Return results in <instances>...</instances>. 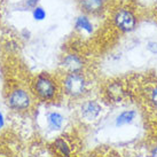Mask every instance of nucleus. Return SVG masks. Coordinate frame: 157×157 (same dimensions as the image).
Here are the masks:
<instances>
[{
    "instance_id": "1",
    "label": "nucleus",
    "mask_w": 157,
    "mask_h": 157,
    "mask_svg": "<svg viewBox=\"0 0 157 157\" xmlns=\"http://www.w3.org/2000/svg\"><path fill=\"white\" fill-rule=\"evenodd\" d=\"M33 90L38 98L44 101L52 100L56 94V85L47 75H40L36 78L33 83Z\"/></svg>"
},
{
    "instance_id": "2",
    "label": "nucleus",
    "mask_w": 157,
    "mask_h": 157,
    "mask_svg": "<svg viewBox=\"0 0 157 157\" xmlns=\"http://www.w3.org/2000/svg\"><path fill=\"white\" fill-rule=\"evenodd\" d=\"M64 90L67 94L72 98H78L83 95L86 91V80L80 72L69 74L64 79Z\"/></svg>"
},
{
    "instance_id": "3",
    "label": "nucleus",
    "mask_w": 157,
    "mask_h": 157,
    "mask_svg": "<svg viewBox=\"0 0 157 157\" xmlns=\"http://www.w3.org/2000/svg\"><path fill=\"white\" fill-rule=\"evenodd\" d=\"M8 105L16 111L28 109L31 105V96L22 88H16L10 92L8 96Z\"/></svg>"
},
{
    "instance_id": "4",
    "label": "nucleus",
    "mask_w": 157,
    "mask_h": 157,
    "mask_svg": "<svg viewBox=\"0 0 157 157\" xmlns=\"http://www.w3.org/2000/svg\"><path fill=\"white\" fill-rule=\"evenodd\" d=\"M115 24L123 32H131L136 25V18L131 10L121 9L115 15Z\"/></svg>"
},
{
    "instance_id": "5",
    "label": "nucleus",
    "mask_w": 157,
    "mask_h": 157,
    "mask_svg": "<svg viewBox=\"0 0 157 157\" xmlns=\"http://www.w3.org/2000/svg\"><path fill=\"white\" fill-rule=\"evenodd\" d=\"M62 67L69 72V74H75V72H80L84 68L83 60L76 55V54H68L63 61H62Z\"/></svg>"
},
{
    "instance_id": "6",
    "label": "nucleus",
    "mask_w": 157,
    "mask_h": 157,
    "mask_svg": "<svg viewBox=\"0 0 157 157\" xmlns=\"http://www.w3.org/2000/svg\"><path fill=\"white\" fill-rule=\"evenodd\" d=\"M101 105L96 103L95 101H87L82 105V116L88 122H92L99 117L101 113Z\"/></svg>"
},
{
    "instance_id": "7",
    "label": "nucleus",
    "mask_w": 157,
    "mask_h": 157,
    "mask_svg": "<svg viewBox=\"0 0 157 157\" xmlns=\"http://www.w3.org/2000/svg\"><path fill=\"white\" fill-rule=\"evenodd\" d=\"M107 93L108 95L113 102H118L123 99V95H124V90H123V86L121 83L118 82H115V83L110 84L108 86V90H107Z\"/></svg>"
},
{
    "instance_id": "8",
    "label": "nucleus",
    "mask_w": 157,
    "mask_h": 157,
    "mask_svg": "<svg viewBox=\"0 0 157 157\" xmlns=\"http://www.w3.org/2000/svg\"><path fill=\"white\" fill-rule=\"evenodd\" d=\"M82 7L87 13H99L103 7V0H80Z\"/></svg>"
},
{
    "instance_id": "9",
    "label": "nucleus",
    "mask_w": 157,
    "mask_h": 157,
    "mask_svg": "<svg viewBox=\"0 0 157 157\" xmlns=\"http://www.w3.org/2000/svg\"><path fill=\"white\" fill-rule=\"evenodd\" d=\"M63 116L59 113H51L47 115V124L51 130H60L63 125Z\"/></svg>"
},
{
    "instance_id": "10",
    "label": "nucleus",
    "mask_w": 157,
    "mask_h": 157,
    "mask_svg": "<svg viewBox=\"0 0 157 157\" xmlns=\"http://www.w3.org/2000/svg\"><path fill=\"white\" fill-rule=\"evenodd\" d=\"M54 146H55V148H56L57 153L60 154L62 157H70L71 156V150H70L69 144H67L63 139L55 140Z\"/></svg>"
},
{
    "instance_id": "11",
    "label": "nucleus",
    "mask_w": 157,
    "mask_h": 157,
    "mask_svg": "<svg viewBox=\"0 0 157 157\" xmlns=\"http://www.w3.org/2000/svg\"><path fill=\"white\" fill-rule=\"evenodd\" d=\"M135 111L133 110H127V111H124L116 119V125L117 126H122V125H125V124H128L131 123L133 119L135 118Z\"/></svg>"
},
{
    "instance_id": "12",
    "label": "nucleus",
    "mask_w": 157,
    "mask_h": 157,
    "mask_svg": "<svg viewBox=\"0 0 157 157\" xmlns=\"http://www.w3.org/2000/svg\"><path fill=\"white\" fill-rule=\"evenodd\" d=\"M76 28L78 29V30H83V31H86L87 33H92V31H93V25H92L91 21L88 20L86 16H79L77 20H76Z\"/></svg>"
},
{
    "instance_id": "13",
    "label": "nucleus",
    "mask_w": 157,
    "mask_h": 157,
    "mask_svg": "<svg viewBox=\"0 0 157 157\" xmlns=\"http://www.w3.org/2000/svg\"><path fill=\"white\" fill-rule=\"evenodd\" d=\"M32 16H33V18H35L36 21H43L46 17V12H45V9L43 7L37 6L32 10Z\"/></svg>"
},
{
    "instance_id": "14",
    "label": "nucleus",
    "mask_w": 157,
    "mask_h": 157,
    "mask_svg": "<svg viewBox=\"0 0 157 157\" xmlns=\"http://www.w3.org/2000/svg\"><path fill=\"white\" fill-rule=\"evenodd\" d=\"M147 49L153 54H157V43L156 41H149L147 44Z\"/></svg>"
},
{
    "instance_id": "15",
    "label": "nucleus",
    "mask_w": 157,
    "mask_h": 157,
    "mask_svg": "<svg viewBox=\"0 0 157 157\" xmlns=\"http://www.w3.org/2000/svg\"><path fill=\"white\" fill-rule=\"evenodd\" d=\"M150 101H151V103L157 108V86L151 91V94H150Z\"/></svg>"
},
{
    "instance_id": "16",
    "label": "nucleus",
    "mask_w": 157,
    "mask_h": 157,
    "mask_svg": "<svg viewBox=\"0 0 157 157\" xmlns=\"http://www.w3.org/2000/svg\"><path fill=\"white\" fill-rule=\"evenodd\" d=\"M38 1H39V0H26L25 6L26 7H29V8H35V7H37Z\"/></svg>"
},
{
    "instance_id": "17",
    "label": "nucleus",
    "mask_w": 157,
    "mask_h": 157,
    "mask_svg": "<svg viewBox=\"0 0 157 157\" xmlns=\"http://www.w3.org/2000/svg\"><path fill=\"white\" fill-rule=\"evenodd\" d=\"M5 125V119H4V115L0 113V128H2Z\"/></svg>"
},
{
    "instance_id": "18",
    "label": "nucleus",
    "mask_w": 157,
    "mask_h": 157,
    "mask_svg": "<svg viewBox=\"0 0 157 157\" xmlns=\"http://www.w3.org/2000/svg\"><path fill=\"white\" fill-rule=\"evenodd\" d=\"M103 1H105V0H103Z\"/></svg>"
}]
</instances>
